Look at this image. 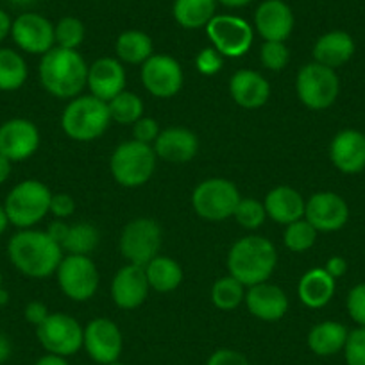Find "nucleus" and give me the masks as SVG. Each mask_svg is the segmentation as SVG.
Wrapping results in <instances>:
<instances>
[{
    "instance_id": "56",
    "label": "nucleus",
    "mask_w": 365,
    "mask_h": 365,
    "mask_svg": "<svg viewBox=\"0 0 365 365\" xmlns=\"http://www.w3.org/2000/svg\"><path fill=\"white\" fill-rule=\"evenodd\" d=\"M13 6H20V8H24V6H31L34 4L36 0H9Z\"/></svg>"
},
{
    "instance_id": "20",
    "label": "nucleus",
    "mask_w": 365,
    "mask_h": 365,
    "mask_svg": "<svg viewBox=\"0 0 365 365\" xmlns=\"http://www.w3.org/2000/svg\"><path fill=\"white\" fill-rule=\"evenodd\" d=\"M329 158L342 174H360L365 170V135L356 129L336 133L329 145Z\"/></svg>"
},
{
    "instance_id": "55",
    "label": "nucleus",
    "mask_w": 365,
    "mask_h": 365,
    "mask_svg": "<svg viewBox=\"0 0 365 365\" xmlns=\"http://www.w3.org/2000/svg\"><path fill=\"white\" fill-rule=\"evenodd\" d=\"M9 303V292L4 289V287H0V307H4V304Z\"/></svg>"
},
{
    "instance_id": "45",
    "label": "nucleus",
    "mask_w": 365,
    "mask_h": 365,
    "mask_svg": "<svg viewBox=\"0 0 365 365\" xmlns=\"http://www.w3.org/2000/svg\"><path fill=\"white\" fill-rule=\"evenodd\" d=\"M76 212V202L68 194H52L51 213L58 219H68Z\"/></svg>"
},
{
    "instance_id": "42",
    "label": "nucleus",
    "mask_w": 365,
    "mask_h": 365,
    "mask_svg": "<svg viewBox=\"0 0 365 365\" xmlns=\"http://www.w3.org/2000/svg\"><path fill=\"white\" fill-rule=\"evenodd\" d=\"M224 65V56L219 54L213 47L202 48L195 58V66L202 76H215Z\"/></svg>"
},
{
    "instance_id": "14",
    "label": "nucleus",
    "mask_w": 365,
    "mask_h": 365,
    "mask_svg": "<svg viewBox=\"0 0 365 365\" xmlns=\"http://www.w3.org/2000/svg\"><path fill=\"white\" fill-rule=\"evenodd\" d=\"M11 38L20 51L43 56L54 48V24L40 13H22L13 20Z\"/></svg>"
},
{
    "instance_id": "27",
    "label": "nucleus",
    "mask_w": 365,
    "mask_h": 365,
    "mask_svg": "<svg viewBox=\"0 0 365 365\" xmlns=\"http://www.w3.org/2000/svg\"><path fill=\"white\" fill-rule=\"evenodd\" d=\"M297 296L301 303L308 308L317 310V308L326 307L335 296V279L322 267L310 269L299 279Z\"/></svg>"
},
{
    "instance_id": "52",
    "label": "nucleus",
    "mask_w": 365,
    "mask_h": 365,
    "mask_svg": "<svg viewBox=\"0 0 365 365\" xmlns=\"http://www.w3.org/2000/svg\"><path fill=\"white\" fill-rule=\"evenodd\" d=\"M11 163L13 161H9L8 158L0 154V185H4L9 175H11Z\"/></svg>"
},
{
    "instance_id": "39",
    "label": "nucleus",
    "mask_w": 365,
    "mask_h": 365,
    "mask_svg": "<svg viewBox=\"0 0 365 365\" xmlns=\"http://www.w3.org/2000/svg\"><path fill=\"white\" fill-rule=\"evenodd\" d=\"M259 59H262V65L270 72H282L289 65L290 59L285 41H263L259 48Z\"/></svg>"
},
{
    "instance_id": "22",
    "label": "nucleus",
    "mask_w": 365,
    "mask_h": 365,
    "mask_svg": "<svg viewBox=\"0 0 365 365\" xmlns=\"http://www.w3.org/2000/svg\"><path fill=\"white\" fill-rule=\"evenodd\" d=\"M255 27L265 41H285L294 29L292 9L283 0H265L255 13Z\"/></svg>"
},
{
    "instance_id": "9",
    "label": "nucleus",
    "mask_w": 365,
    "mask_h": 365,
    "mask_svg": "<svg viewBox=\"0 0 365 365\" xmlns=\"http://www.w3.org/2000/svg\"><path fill=\"white\" fill-rule=\"evenodd\" d=\"M58 283L61 292L68 299L84 303L96 296L99 289V270L90 256L68 255L63 256L58 270Z\"/></svg>"
},
{
    "instance_id": "18",
    "label": "nucleus",
    "mask_w": 365,
    "mask_h": 365,
    "mask_svg": "<svg viewBox=\"0 0 365 365\" xmlns=\"http://www.w3.org/2000/svg\"><path fill=\"white\" fill-rule=\"evenodd\" d=\"M149 282H147L145 267L128 263L115 274L111 282V297L113 303L122 310H135L145 303L149 296Z\"/></svg>"
},
{
    "instance_id": "34",
    "label": "nucleus",
    "mask_w": 365,
    "mask_h": 365,
    "mask_svg": "<svg viewBox=\"0 0 365 365\" xmlns=\"http://www.w3.org/2000/svg\"><path fill=\"white\" fill-rule=\"evenodd\" d=\"M245 299V287L233 276L219 278L212 287V301L219 310L231 312L240 307Z\"/></svg>"
},
{
    "instance_id": "51",
    "label": "nucleus",
    "mask_w": 365,
    "mask_h": 365,
    "mask_svg": "<svg viewBox=\"0 0 365 365\" xmlns=\"http://www.w3.org/2000/svg\"><path fill=\"white\" fill-rule=\"evenodd\" d=\"M34 365H70L68 360L63 356H58V354H43L41 358H38L36 361H34Z\"/></svg>"
},
{
    "instance_id": "46",
    "label": "nucleus",
    "mask_w": 365,
    "mask_h": 365,
    "mask_svg": "<svg viewBox=\"0 0 365 365\" xmlns=\"http://www.w3.org/2000/svg\"><path fill=\"white\" fill-rule=\"evenodd\" d=\"M24 315H26V321L36 328V326H40L51 314H48L47 307H45L43 303H40V301H31L26 307V310H24Z\"/></svg>"
},
{
    "instance_id": "13",
    "label": "nucleus",
    "mask_w": 365,
    "mask_h": 365,
    "mask_svg": "<svg viewBox=\"0 0 365 365\" xmlns=\"http://www.w3.org/2000/svg\"><path fill=\"white\" fill-rule=\"evenodd\" d=\"M83 347L96 364H113L124 349V336L111 319L97 317L84 326Z\"/></svg>"
},
{
    "instance_id": "57",
    "label": "nucleus",
    "mask_w": 365,
    "mask_h": 365,
    "mask_svg": "<svg viewBox=\"0 0 365 365\" xmlns=\"http://www.w3.org/2000/svg\"><path fill=\"white\" fill-rule=\"evenodd\" d=\"M108 365H124V364H120V361H113V364H108Z\"/></svg>"
},
{
    "instance_id": "31",
    "label": "nucleus",
    "mask_w": 365,
    "mask_h": 365,
    "mask_svg": "<svg viewBox=\"0 0 365 365\" xmlns=\"http://www.w3.org/2000/svg\"><path fill=\"white\" fill-rule=\"evenodd\" d=\"M115 51H117L118 59L122 63L143 65L154 54V45L149 34L143 33V31L131 29L125 31L117 38Z\"/></svg>"
},
{
    "instance_id": "53",
    "label": "nucleus",
    "mask_w": 365,
    "mask_h": 365,
    "mask_svg": "<svg viewBox=\"0 0 365 365\" xmlns=\"http://www.w3.org/2000/svg\"><path fill=\"white\" fill-rule=\"evenodd\" d=\"M226 8H244V6H249L252 0H217Z\"/></svg>"
},
{
    "instance_id": "28",
    "label": "nucleus",
    "mask_w": 365,
    "mask_h": 365,
    "mask_svg": "<svg viewBox=\"0 0 365 365\" xmlns=\"http://www.w3.org/2000/svg\"><path fill=\"white\" fill-rule=\"evenodd\" d=\"M347 335H349V331L342 322L322 321L308 331L307 344L312 353L317 354V356H333V354H339L340 351H344Z\"/></svg>"
},
{
    "instance_id": "37",
    "label": "nucleus",
    "mask_w": 365,
    "mask_h": 365,
    "mask_svg": "<svg viewBox=\"0 0 365 365\" xmlns=\"http://www.w3.org/2000/svg\"><path fill=\"white\" fill-rule=\"evenodd\" d=\"M84 34H86L84 24L76 16H65L54 26L56 45L61 48L77 51V47L84 41Z\"/></svg>"
},
{
    "instance_id": "25",
    "label": "nucleus",
    "mask_w": 365,
    "mask_h": 365,
    "mask_svg": "<svg viewBox=\"0 0 365 365\" xmlns=\"http://www.w3.org/2000/svg\"><path fill=\"white\" fill-rule=\"evenodd\" d=\"M304 205L307 201L303 195L292 187H276L265 195V206L267 217L274 220V222L289 226V224L296 222V220L304 217Z\"/></svg>"
},
{
    "instance_id": "24",
    "label": "nucleus",
    "mask_w": 365,
    "mask_h": 365,
    "mask_svg": "<svg viewBox=\"0 0 365 365\" xmlns=\"http://www.w3.org/2000/svg\"><path fill=\"white\" fill-rule=\"evenodd\" d=\"M231 99L244 110H256L265 106L270 97V84L255 70H237L230 79Z\"/></svg>"
},
{
    "instance_id": "7",
    "label": "nucleus",
    "mask_w": 365,
    "mask_h": 365,
    "mask_svg": "<svg viewBox=\"0 0 365 365\" xmlns=\"http://www.w3.org/2000/svg\"><path fill=\"white\" fill-rule=\"evenodd\" d=\"M296 91L301 103L314 111L328 110L340 93V79L333 68L308 63L297 72Z\"/></svg>"
},
{
    "instance_id": "58",
    "label": "nucleus",
    "mask_w": 365,
    "mask_h": 365,
    "mask_svg": "<svg viewBox=\"0 0 365 365\" xmlns=\"http://www.w3.org/2000/svg\"><path fill=\"white\" fill-rule=\"evenodd\" d=\"M0 287H2V274H0Z\"/></svg>"
},
{
    "instance_id": "41",
    "label": "nucleus",
    "mask_w": 365,
    "mask_h": 365,
    "mask_svg": "<svg viewBox=\"0 0 365 365\" xmlns=\"http://www.w3.org/2000/svg\"><path fill=\"white\" fill-rule=\"evenodd\" d=\"M346 308L349 317L360 328H365V283H358L347 294Z\"/></svg>"
},
{
    "instance_id": "19",
    "label": "nucleus",
    "mask_w": 365,
    "mask_h": 365,
    "mask_svg": "<svg viewBox=\"0 0 365 365\" xmlns=\"http://www.w3.org/2000/svg\"><path fill=\"white\" fill-rule=\"evenodd\" d=\"M86 86L91 96L110 103L125 90V68L120 59L101 58L88 66Z\"/></svg>"
},
{
    "instance_id": "44",
    "label": "nucleus",
    "mask_w": 365,
    "mask_h": 365,
    "mask_svg": "<svg viewBox=\"0 0 365 365\" xmlns=\"http://www.w3.org/2000/svg\"><path fill=\"white\" fill-rule=\"evenodd\" d=\"M206 365H251V361L240 351L222 347V349H217L215 353H212Z\"/></svg>"
},
{
    "instance_id": "17",
    "label": "nucleus",
    "mask_w": 365,
    "mask_h": 365,
    "mask_svg": "<svg viewBox=\"0 0 365 365\" xmlns=\"http://www.w3.org/2000/svg\"><path fill=\"white\" fill-rule=\"evenodd\" d=\"M40 131L27 118H11L0 125V154L9 161H26L40 149Z\"/></svg>"
},
{
    "instance_id": "50",
    "label": "nucleus",
    "mask_w": 365,
    "mask_h": 365,
    "mask_svg": "<svg viewBox=\"0 0 365 365\" xmlns=\"http://www.w3.org/2000/svg\"><path fill=\"white\" fill-rule=\"evenodd\" d=\"M13 354V344L9 340L8 335L0 333V364H6V361L11 358Z\"/></svg>"
},
{
    "instance_id": "49",
    "label": "nucleus",
    "mask_w": 365,
    "mask_h": 365,
    "mask_svg": "<svg viewBox=\"0 0 365 365\" xmlns=\"http://www.w3.org/2000/svg\"><path fill=\"white\" fill-rule=\"evenodd\" d=\"M11 27H13V20L4 9H0V43L6 40L8 36H11Z\"/></svg>"
},
{
    "instance_id": "11",
    "label": "nucleus",
    "mask_w": 365,
    "mask_h": 365,
    "mask_svg": "<svg viewBox=\"0 0 365 365\" xmlns=\"http://www.w3.org/2000/svg\"><path fill=\"white\" fill-rule=\"evenodd\" d=\"M36 336L47 353L68 358L83 349L84 328L72 315L51 314L36 326Z\"/></svg>"
},
{
    "instance_id": "15",
    "label": "nucleus",
    "mask_w": 365,
    "mask_h": 365,
    "mask_svg": "<svg viewBox=\"0 0 365 365\" xmlns=\"http://www.w3.org/2000/svg\"><path fill=\"white\" fill-rule=\"evenodd\" d=\"M182 68L172 56L153 54L142 65V83L150 96L170 99L182 88Z\"/></svg>"
},
{
    "instance_id": "26",
    "label": "nucleus",
    "mask_w": 365,
    "mask_h": 365,
    "mask_svg": "<svg viewBox=\"0 0 365 365\" xmlns=\"http://www.w3.org/2000/svg\"><path fill=\"white\" fill-rule=\"evenodd\" d=\"M354 40L346 31H329L322 34L314 45L315 63L328 66V68H339L346 65L354 54Z\"/></svg>"
},
{
    "instance_id": "12",
    "label": "nucleus",
    "mask_w": 365,
    "mask_h": 365,
    "mask_svg": "<svg viewBox=\"0 0 365 365\" xmlns=\"http://www.w3.org/2000/svg\"><path fill=\"white\" fill-rule=\"evenodd\" d=\"M213 48L224 58H240L252 47L255 31L240 16L215 15L206 26Z\"/></svg>"
},
{
    "instance_id": "6",
    "label": "nucleus",
    "mask_w": 365,
    "mask_h": 365,
    "mask_svg": "<svg viewBox=\"0 0 365 365\" xmlns=\"http://www.w3.org/2000/svg\"><path fill=\"white\" fill-rule=\"evenodd\" d=\"M156 153L153 145L129 140L113 150L110 160L115 181L125 188L143 187L156 170Z\"/></svg>"
},
{
    "instance_id": "38",
    "label": "nucleus",
    "mask_w": 365,
    "mask_h": 365,
    "mask_svg": "<svg viewBox=\"0 0 365 365\" xmlns=\"http://www.w3.org/2000/svg\"><path fill=\"white\" fill-rule=\"evenodd\" d=\"M233 219L245 230H258L263 226L267 219V212L263 202L251 197H242L235 208Z\"/></svg>"
},
{
    "instance_id": "33",
    "label": "nucleus",
    "mask_w": 365,
    "mask_h": 365,
    "mask_svg": "<svg viewBox=\"0 0 365 365\" xmlns=\"http://www.w3.org/2000/svg\"><path fill=\"white\" fill-rule=\"evenodd\" d=\"M99 245V231L90 222H77L66 227V233L61 240V249L68 255H84L96 251Z\"/></svg>"
},
{
    "instance_id": "48",
    "label": "nucleus",
    "mask_w": 365,
    "mask_h": 365,
    "mask_svg": "<svg viewBox=\"0 0 365 365\" xmlns=\"http://www.w3.org/2000/svg\"><path fill=\"white\" fill-rule=\"evenodd\" d=\"M66 227H68V224H65V222H63V220H56V222L48 224L47 233L51 235V237L54 238V240L58 242L59 245H61L63 237H65V233H66Z\"/></svg>"
},
{
    "instance_id": "23",
    "label": "nucleus",
    "mask_w": 365,
    "mask_h": 365,
    "mask_svg": "<svg viewBox=\"0 0 365 365\" xmlns=\"http://www.w3.org/2000/svg\"><path fill=\"white\" fill-rule=\"evenodd\" d=\"M154 153L158 158L170 163H187L194 160L199 150V138L194 131L181 125H172L158 135Z\"/></svg>"
},
{
    "instance_id": "47",
    "label": "nucleus",
    "mask_w": 365,
    "mask_h": 365,
    "mask_svg": "<svg viewBox=\"0 0 365 365\" xmlns=\"http://www.w3.org/2000/svg\"><path fill=\"white\" fill-rule=\"evenodd\" d=\"M322 269H324L333 279H339L347 272V262L342 256H331Z\"/></svg>"
},
{
    "instance_id": "16",
    "label": "nucleus",
    "mask_w": 365,
    "mask_h": 365,
    "mask_svg": "<svg viewBox=\"0 0 365 365\" xmlns=\"http://www.w3.org/2000/svg\"><path fill=\"white\" fill-rule=\"evenodd\" d=\"M304 219L321 233L342 230L349 220V206L335 192H317L304 205Z\"/></svg>"
},
{
    "instance_id": "5",
    "label": "nucleus",
    "mask_w": 365,
    "mask_h": 365,
    "mask_svg": "<svg viewBox=\"0 0 365 365\" xmlns=\"http://www.w3.org/2000/svg\"><path fill=\"white\" fill-rule=\"evenodd\" d=\"M52 192L38 179H26L11 188L4 202L9 224L19 230H31L51 213Z\"/></svg>"
},
{
    "instance_id": "21",
    "label": "nucleus",
    "mask_w": 365,
    "mask_h": 365,
    "mask_svg": "<svg viewBox=\"0 0 365 365\" xmlns=\"http://www.w3.org/2000/svg\"><path fill=\"white\" fill-rule=\"evenodd\" d=\"M244 301L249 314L259 321H279L289 310V297L285 290L267 282L249 287Z\"/></svg>"
},
{
    "instance_id": "30",
    "label": "nucleus",
    "mask_w": 365,
    "mask_h": 365,
    "mask_svg": "<svg viewBox=\"0 0 365 365\" xmlns=\"http://www.w3.org/2000/svg\"><path fill=\"white\" fill-rule=\"evenodd\" d=\"M147 282L156 292H172L182 283V269L175 259L160 256L150 259L145 265Z\"/></svg>"
},
{
    "instance_id": "4",
    "label": "nucleus",
    "mask_w": 365,
    "mask_h": 365,
    "mask_svg": "<svg viewBox=\"0 0 365 365\" xmlns=\"http://www.w3.org/2000/svg\"><path fill=\"white\" fill-rule=\"evenodd\" d=\"M111 124L108 103L90 96L70 101L61 115V129L76 142H93L106 133Z\"/></svg>"
},
{
    "instance_id": "35",
    "label": "nucleus",
    "mask_w": 365,
    "mask_h": 365,
    "mask_svg": "<svg viewBox=\"0 0 365 365\" xmlns=\"http://www.w3.org/2000/svg\"><path fill=\"white\" fill-rule=\"evenodd\" d=\"M108 110H110L111 122L133 125L143 117V101L133 91L124 90L108 103Z\"/></svg>"
},
{
    "instance_id": "8",
    "label": "nucleus",
    "mask_w": 365,
    "mask_h": 365,
    "mask_svg": "<svg viewBox=\"0 0 365 365\" xmlns=\"http://www.w3.org/2000/svg\"><path fill=\"white\" fill-rule=\"evenodd\" d=\"M240 199L237 185L224 178L205 179L192 192L194 212L202 219L213 220V222L233 217Z\"/></svg>"
},
{
    "instance_id": "2",
    "label": "nucleus",
    "mask_w": 365,
    "mask_h": 365,
    "mask_svg": "<svg viewBox=\"0 0 365 365\" xmlns=\"http://www.w3.org/2000/svg\"><path fill=\"white\" fill-rule=\"evenodd\" d=\"M40 83L58 99H76L83 93L88 81V65L83 56L72 48L54 47L41 56Z\"/></svg>"
},
{
    "instance_id": "32",
    "label": "nucleus",
    "mask_w": 365,
    "mask_h": 365,
    "mask_svg": "<svg viewBox=\"0 0 365 365\" xmlns=\"http://www.w3.org/2000/svg\"><path fill=\"white\" fill-rule=\"evenodd\" d=\"M29 70L22 54L13 48H0V90L15 91L26 84Z\"/></svg>"
},
{
    "instance_id": "43",
    "label": "nucleus",
    "mask_w": 365,
    "mask_h": 365,
    "mask_svg": "<svg viewBox=\"0 0 365 365\" xmlns=\"http://www.w3.org/2000/svg\"><path fill=\"white\" fill-rule=\"evenodd\" d=\"M158 135H160V124L154 118L142 117L133 124V140H136V142L153 145L156 142Z\"/></svg>"
},
{
    "instance_id": "36",
    "label": "nucleus",
    "mask_w": 365,
    "mask_h": 365,
    "mask_svg": "<svg viewBox=\"0 0 365 365\" xmlns=\"http://www.w3.org/2000/svg\"><path fill=\"white\" fill-rule=\"evenodd\" d=\"M315 240H317V231L304 217L289 224L283 233V242H285L287 249L294 252L308 251L310 247H314Z\"/></svg>"
},
{
    "instance_id": "29",
    "label": "nucleus",
    "mask_w": 365,
    "mask_h": 365,
    "mask_svg": "<svg viewBox=\"0 0 365 365\" xmlns=\"http://www.w3.org/2000/svg\"><path fill=\"white\" fill-rule=\"evenodd\" d=\"M217 0H174V20L182 29H201L215 16Z\"/></svg>"
},
{
    "instance_id": "40",
    "label": "nucleus",
    "mask_w": 365,
    "mask_h": 365,
    "mask_svg": "<svg viewBox=\"0 0 365 365\" xmlns=\"http://www.w3.org/2000/svg\"><path fill=\"white\" fill-rule=\"evenodd\" d=\"M344 358L347 365H365V328L358 326L347 335Z\"/></svg>"
},
{
    "instance_id": "54",
    "label": "nucleus",
    "mask_w": 365,
    "mask_h": 365,
    "mask_svg": "<svg viewBox=\"0 0 365 365\" xmlns=\"http://www.w3.org/2000/svg\"><path fill=\"white\" fill-rule=\"evenodd\" d=\"M8 226H9V219H8V215H6L4 206L0 205V235L4 233L6 230H8Z\"/></svg>"
},
{
    "instance_id": "3",
    "label": "nucleus",
    "mask_w": 365,
    "mask_h": 365,
    "mask_svg": "<svg viewBox=\"0 0 365 365\" xmlns=\"http://www.w3.org/2000/svg\"><path fill=\"white\" fill-rule=\"evenodd\" d=\"M278 263V252L270 240L258 235L235 242L227 255V269L245 289L269 282Z\"/></svg>"
},
{
    "instance_id": "10",
    "label": "nucleus",
    "mask_w": 365,
    "mask_h": 365,
    "mask_svg": "<svg viewBox=\"0 0 365 365\" xmlns=\"http://www.w3.org/2000/svg\"><path fill=\"white\" fill-rule=\"evenodd\" d=\"M161 238L163 233L160 224L154 219L140 217L125 224L118 240V249L128 263L145 267L160 252Z\"/></svg>"
},
{
    "instance_id": "1",
    "label": "nucleus",
    "mask_w": 365,
    "mask_h": 365,
    "mask_svg": "<svg viewBox=\"0 0 365 365\" xmlns=\"http://www.w3.org/2000/svg\"><path fill=\"white\" fill-rule=\"evenodd\" d=\"M8 256L19 272L29 278H48L58 270L63 249L47 231L20 230L8 244Z\"/></svg>"
}]
</instances>
